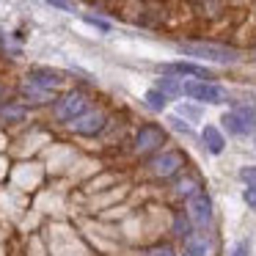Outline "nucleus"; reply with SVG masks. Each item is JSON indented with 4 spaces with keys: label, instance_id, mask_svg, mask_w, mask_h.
Returning a JSON list of instances; mask_svg holds the SVG:
<instances>
[{
    "label": "nucleus",
    "instance_id": "nucleus-13",
    "mask_svg": "<svg viewBox=\"0 0 256 256\" xmlns=\"http://www.w3.org/2000/svg\"><path fill=\"white\" fill-rule=\"evenodd\" d=\"M22 96L25 100H30V102H47L52 96V91H47V88H39V86H34L28 80V83L22 86Z\"/></svg>",
    "mask_w": 256,
    "mask_h": 256
},
{
    "label": "nucleus",
    "instance_id": "nucleus-8",
    "mask_svg": "<svg viewBox=\"0 0 256 256\" xmlns=\"http://www.w3.org/2000/svg\"><path fill=\"white\" fill-rule=\"evenodd\" d=\"M152 168H154L157 176H174V174L182 168V154H179V152H166V154L154 157Z\"/></svg>",
    "mask_w": 256,
    "mask_h": 256
},
{
    "label": "nucleus",
    "instance_id": "nucleus-9",
    "mask_svg": "<svg viewBox=\"0 0 256 256\" xmlns=\"http://www.w3.org/2000/svg\"><path fill=\"white\" fill-rule=\"evenodd\" d=\"M28 80L34 86H39V88H47V91H56L58 86L64 83V74L56 72V69H34V72L28 74Z\"/></svg>",
    "mask_w": 256,
    "mask_h": 256
},
{
    "label": "nucleus",
    "instance_id": "nucleus-20",
    "mask_svg": "<svg viewBox=\"0 0 256 256\" xmlns=\"http://www.w3.org/2000/svg\"><path fill=\"white\" fill-rule=\"evenodd\" d=\"M50 6H56V8H61V12H74V6H72V0H47Z\"/></svg>",
    "mask_w": 256,
    "mask_h": 256
},
{
    "label": "nucleus",
    "instance_id": "nucleus-10",
    "mask_svg": "<svg viewBox=\"0 0 256 256\" xmlns=\"http://www.w3.org/2000/svg\"><path fill=\"white\" fill-rule=\"evenodd\" d=\"M166 74H184V78H201V80H210V72L198 64H188V61H176V64H166L162 66Z\"/></svg>",
    "mask_w": 256,
    "mask_h": 256
},
{
    "label": "nucleus",
    "instance_id": "nucleus-16",
    "mask_svg": "<svg viewBox=\"0 0 256 256\" xmlns=\"http://www.w3.org/2000/svg\"><path fill=\"white\" fill-rule=\"evenodd\" d=\"M182 256H206V242L198 237H190L188 242H184V254Z\"/></svg>",
    "mask_w": 256,
    "mask_h": 256
},
{
    "label": "nucleus",
    "instance_id": "nucleus-3",
    "mask_svg": "<svg viewBox=\"0 0 256 256\" xmlns=\"http://www.w3.org/2000/svg\"><path fill=\"white\" fill-rule=\"evenodd\" d=\"M184 94H188L190 100H196V102H212V105H218V102L226 100V94H223L220 86L210 83V80H201V78L188 80V83H184Z\"/></svg>",
    "mask_w": 256,
    "mask_h": 256
},
{
    "label": "nucleus",
    "instance_id": "nucleus-11",
    "mask_svg": "<svg viewBox=\"0 0 256 256\" xmlns=\"http://www.w3.org/2000/svg\"><path fill=\"white\" fill-rule=\"evenodd\" d=\"M201 140H204V146H206V152H210V154H220L223 146H226L223 132L215 127V124H206V127L201 130Z\"/></svg>",
    "mask_w": 256,
    "mask_h": 256
},
{
    "label": "nucleus",
    "instance_id": "nucleus-23",
    "mask_svg": "<svg viewBox=\"0 0 256 256\" xmlns=\"http://www.w3.org/2000/svg\"><path fill=\"white\" fill-rule=\"evenodd\" d=\"M86 22L96 25L100 30H110V22H105V20H96V17H86Z\"/></svg>",
    "mask_w": 256,
    "mask_h": 256
},
{
    "label": "nucleus",
    "instance_id": "nucleus-2",
    "mask_svg": "<svg viewBox=\"0 0 256 256\" xmlns=\"http://www.w3.org/2000/svg\"><path fill=\"white\" fill-rule=\"evenodd\" d=\"M220 124L228 130L232 135H237V138H242V135H250L256 130V108L250 105H240L234 108V110L223 113Z\"/></svg>",
    "mask_w": 256,
    "mask_h": 256
},
{
    "label": "nucleus",
    "instance_id": "nucleus-7",
    "mask_svg": "<svg viewBox=\"0 0 256 256\" xmlns=\"http://www.w3.org/2000/svg\"><path fill=\"white\" fill-rule=\"evenodd\" d=\"M102 127H105V113H88L86 110L83 116H78L72 122V130L78 135H96V132H102Z\"/></svg>",
    "mask_w": 256,
    "mask_h": 256
},
{
    "label": "nucleus",
    "instance_id": "nucleus-24",
    "mask_svg": "<svg viewBox=\"0 0 256 256\" xmlns=\"http://www.w3.org/2000/svg\"><path fill=\"white\" fill-rule=\"evenodd\" d=\"M154 256H176V254L171 248H160V250H154Z\"/></svg>",
    "mask_w": 256,
    "mask_h": 256
},
{
    "label": "nucleus",
    "instance_id": "nucleus-19",
    "mask_svg": "<svg viewBox=\"0 0 256 256\" xmlns=\"http://www.w3.org/2000/svg\"><path fill=\"white\" fill-rule=\"evenodd\" d=\"M179 113H182V116H188L190 122H196V118L201 116V108H190V105H182V108H179Z\"/></svg>",
    "mask_w": 256,
    "mask_h": 256
},
{
    "label": "nucleus",
    "instance_id": "nucleus-5",
    "mask_svg": "<svg viewBox=\"0 0 256 256\" xmlns=\"http://www.w3.org/2000/svg\"><path fill=\"white\" fill-rule=\"evenodd\" d=\"M188 218H190V223H196L198 228H206L212 223V198L204 193V190H198V193L190 196Z\"/></svg>",
    "mask_w": 256,
    "mask_h": 256
},
{
    "label": "nucleus",
    "instance_id": "nucleus-1",
    "mask_svg": "<svg viewBox=\"0 0 256 256\" xmlns=\"http://www.w3.org/2000/svg\"><path fill=\"white\" fill-rule=\"evenodd\" d=\"M179 52H184V56H190V58H201V61H212V64L240 61L237 50L223 47V44H206V42H182V44H179Z\"/></svg>",
    "mask_w": 256,
    "mask_h": 256
},
{
    "label": "nucleus",
    "instance_id": "nucleus-14",
    "mask_svg": "<svg viewBox=\"0 0 256 256\" xmlns=\"http://www.w3.org/2000/svg\"><path fill=\"white\" fill-rule=\"evenodd\" d=\"M144 102H146V108H149V110H157V113H160L162 108H166L168 96L162 94L160 88H152V91H146V94H144Z\"/></svg>",
    "mask_w": 256,
    "mask_h": 256
},
{
    "label": "nucleus",
    "instance_id": "nucleus-18",
    "mask_svg": "<svg viewBox=\"0 0 256 256\" xmlns=\"http://www.w3.org/2000/svg\"><path fill=\"white\" fill-rule=\"evenodd\" d=\"M242 201L250 206V210H256V184H248V190L242 193Z\"/></svg>",
    "mask_w": 256,
    "mask_h": 256
},
{
    "label": "nucleus",
    "instance_id": "nucleus-4",
    "mask_svg": "<svg viewBox=\"0 0 256 256\" xmlns=\"http://www.w3.org/2000/svg\"><path fill=\"white\" fill-rule=\"evenodd\" d=\"M88 110V100H86V94H80V91H72V94L61 96L56 105V118H61V122H74L78 116H83V113Z\"/></svg>",
    "mask_w": 256,
    "mask_h": 256
},
{
    "label": "nucleus",
    "instance_id": "nucleus-15",
    "mask_svg": "<svg viewBox=\"0 0 256 256\" xmlns=\"http://www.w3.org/2000/svg\"><path fill=\"white\" fill-rule=\"evenodd\" d=\"M157 88H160L166 96H176L179 91H184V86H179L176 74H168V78H160V80H157Z\"/></svg>",
    "mask_w": 256,
    "mask_h": 256
},
{
    "label": "nucleus",
    "instance_id": "nucleus-12",
    "mask_svg": "<svg viewBox=\"0 0 256 256\" xmlns=\"http://www.w3.org/2000/svg\"><path fill=\"white\" fill-rule=\"evenodd\" d=\"M25 108L22 105H14V102H8V105H0V122L6 124H20L25 118Z\"/></svg>",
    "mask_w": 256,
    "mask_h": 256
},
{
    "label": "nucleus",
    "instance_id": "nucleus-21",
    "mask_svg": "<svg viewBox=\"0 0 256 256\" xmlns=\"http://www.w3.org/2000/svg\"><path fill=\"white\" fill-rule=\"evenodd\" d=\"M171 124H174V130H179V132H184V135H193V130L188 127V124L182 122V118H176V116H171Z\"/></svg>",
    "mask_w": 256,
    "mask_h": 256
},
{
    "label": "nucleus",
    "instance_id": "nucleus-6",
    "mask_svg": "<svg viewBox=\"0 0 256 256\" xmlns=\"http://www.w3.org/2000/svg\"><path fill=\"white\" fill-rule=\"evenodd\" d=\"M162 144H166V130L157 127V124H146V127H140L138 135H135V149H138L140 154H149V152L160 149Z\"/></svg>",
    "mask_w": 256,
    "mask_h": 256
},
{
    "label": "nucleus",
    "instance_id": "nucleus-25",
    "mask_svg": "<svg viewBox=\"0 0 256 256\" xmlns=\"http://www.w3.org/2000/svg\"><path fill=\"white\" fill-rule=\"evenodd\" d=\"M198 3H204V6H210V8L218 6V0H198Z\"/></svg>",
    "mask_w": 256,
    "mask_h": 256
},
{
    "label": "nucleus",
    "instance_id": "nucleus-22",
    "mask_svg": "<svg viewBox=\"0 0 256 256\" xmlns=\"http://www.w3.org/2000/svg\"><path fill=\"white\" fill-rule=\"evenodd\" d=\"M248 250H250L248 242H237V245L232 248V254H228V256H248Z\"/></svg>",
    "mask_w": 256,
    "mask_h": 256
},
{
    "label": "nucleus",
    "instance_id": "nucleus-17",
    "mask_svg": "<svg viewBox=\"0 0 256 256\" xmlns=\"http://www.w3.org/2000/svg\"><path fill=\"white\" fill-rule=\"evenodd\" d=\"M240 179H242L245 184H256V166H245L242 171H240Z\"/></svg>",
    "mask_w": 256,
    "mask_h": 256
}]
</instances>
